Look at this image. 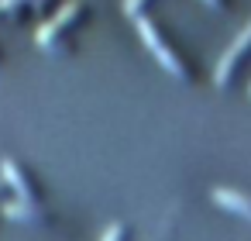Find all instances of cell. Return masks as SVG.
<instances>
[{"mask_svg":"<svg viewBox=\"0 0 251 241\" xmlns=\"http://www.w3.org/2000/svg\"><path fill=\"white\" fill-rule=\"evenodd\" d=\"M210 196H213L220 207H230V210H237V214H244V217L251 220V196H248V193H237V189H230V186H213Z\"/></svg>","mask_w":251,"mask_h":241,"instance_id":"obj_4","label":"cell"},{"mask_svg":"<svg viewBox=\"0 0 251 241\" xmlns=\"http://www.w3.org/2000/svg\"><path fill=\"white\" fill-rule=\"evenodd\" d=\"M4 210H7V214H25V217H28V214H35V210H31L28 203H7Z\"/></svg>","mask_w":251,"mask_h":241,"instance_id":"obj_7","label":"cell"},{"mask_svg":"<svg viewBox=\"0 0 251 241\" xmlns=\"http://www.w3.org/2000/svg\"><path fill=\"white\" fill-rule=\"evenodd\" d=\"M206 4H220V0H206Z\"/></svg>","mask_w":251,"mask_h":241,"instance_id":"obj_10","label":"cell"},{"mask_svg":"<svg viewBox=\"0 0 251 241\" xmlns=\"http://www.w3.org/2000/svg\"><path fill=\"white\" fill-rule=\"evenodd\" d=\"M248 45H251V21H248V25H244V28L234 35V42H230V45L224 49V55L217 59V69H213V83H217V86H224V83L230 80V69H234L237 55H241Z\"/></svg>","mask_w":251,"mask_h":241,"instance_id":"obj_2","label":"cell"},{"mask_svg":"<svg viewBox=\"0 0 251 241\" xmlns=\"http://www.w3.org/2000/svg\"><path fill=\"white\" fill-rule=\"evenodd\" d=\"M141 7V0H124V14H131V18H138L134 11Z\"/></svg>","mask_w":251,"mask_h":241,"instance_id":"obj_8","label":"cell"},{"mask_svg":"<svg viewBox=\"0 0 251 241\" xmlns=\"http://www.w3.org/2000/svg\"><path fill=\"white\" fill-rule=\"evenodd\" d=\"M121 231H124L121 224H107V234H103L100 241H121Z\"/></svg>","mask_w":251,"mask_h":241,"instance_id":"obj_6","label":"cell"},{"mask_svg":"<svg viewBox=\"0 0 251 241\" xmlns=\"http://www.w3.org/2000/svg\"><path fill=\"white\" fill-rule=\"evenodd\" d=\"M248 93H251V86H248Z\"/></svg>","mask_w":251,"mask_h":241,"instance_id":"obj_11","label":"cell"},{"mask_svg":"<svg viewBox=\"0 0 251 241\" xmlns=\"http://www.w3.org/2000/svg\"><path fill=\"white\" fill-rule=\"evenodd\" d=\"M0 176H4V179L18 189L21 200H31V189H28V183H25V176H21V169H18L14 159H0Z\"/></svg>","mask_w":251,"mask_h":241,"instance_id":"obj_5","label":"cell"},{"mask_svg":"<svg viewBox=\"0 0 251 241\" xmlns=\"http://www.w3.org/2000/svg\"><path fill=\"white\" fill-rule=\"evenodd\" d=\"M76 11H79V4H76V0H69V4H62L49 21H42V25H38V35H35V38H38V45H49V42L55 38V31H59V28H62Z\"/></svg>","mask_w":251,"mask_h":241,"instance_id":"obj_3","label":"cell"},{"mask_svg":"<svg viewBox=\"0 0 251 241\" xmlns=\"http://www.w3.org/2000/svg\"><path fill=\"white\" fill-rule=\"evenodd\" d=\"M7 4H14V0H0V7H7Z\"/></svg>","mask_w":251,"mask_h":241,"instance_id":"obj_9","label":"cell"},{"mask_svg":"<svg viewBox=\"0 0 251 241\" xmlns=\"http://www.w3.org/2000/svg\"><path fill=\"white\" fill-rule=\"evenodd\" d=\"M0 179H4V176H0Z\"/></svg>","mask_w":251,"mask_h":241,"instance_id":"obj_12","label":"cell"},{"mask_svg":"<svg viewBox=\"0 0 251 241\" xmlns=\"http://www.w3.org/2000/svg\"><path fill=\"white\" fill-rule=\"evenodd\" d=\"M134 25H138V35H141V42L151 49V55H155V59H158V62H162V66L172 73V76H182V62H179V59L172 55V49H169V45L158 38L155 25H151L148 18H134Z\"/></svg>","mask_w":251,"mask_h":241,"instance_id":"obj_1","label":"cell"}]
</instances>
